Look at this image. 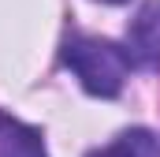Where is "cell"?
<instances>
[{"label": "cell", "mask_w": 160, "mask_h": 157, "mask_svg": "<svg viewBox=\"0 0 160 157\" xmlns=\"http://www.w3.org/2000/svg\"><path fill=\"white\" fill-rule=\"evenodd\" d=\"M63 64L75 71V78L93 97H116L130 71L127 49L104 38H89V34H75L63 41Z\"/></svg>", "instance_id": "obj_1"}, {"label": "cell", "mask_w": 160, "mask_h": 157, "mask_svg": "<svg viewBox=\"0 0 160 157\" xmlns=\"http://www.w3.org/2000/svg\"><path fill=\"white\" fill-rule=\"evenodd\" d=\"M127 56L130 64L160 68V0L142 4V11L127 26Z\"/></svg>", "instance_id": "obj_2"}, {"label": "cell", "mask_w": 160, "mask_h": 157, "mask_svg": "<svg viewBox=\"0 0 160 157\" xmlns=\"http://www.w3.org/2000/svg\"><path fill=\"white\" fill-rule=\"evenodd\" d=\"M0 157H48V150L38 127L0 112Z\"/></svg>", "instance_id": "obj_3"}, {"label": "cell", "mask_w": 160, "mask_h": 157, "mask_svg": "<svg viewBox=\"0 0 160 157\" xmlns=\"http://www.w3.org/2000/svg\"><path fill=\"white\" fill-rule=\"evenodd\" d=\"M89 157H160V142H157L153 131L130 127V131H123L116 142H108L104 150H93Z\"/></svg>", "instance_id": "obj_4"}, {"label": "cell", "mask_w": 160, "mask_h": 157, "mask_svg": "<svg viewBox=\"0 0 160 157\" xmlns=\"http://www.w3.org/2000/svg\"><path fill=\"white\" fill-rule=\"evenodd\" d=\"M104 4H123V0H104Z\"/></svg>", "instance_id": "obj_5"}]
</instances>
